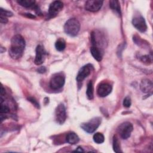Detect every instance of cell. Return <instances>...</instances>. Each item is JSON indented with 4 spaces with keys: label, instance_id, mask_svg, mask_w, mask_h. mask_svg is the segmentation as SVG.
I'll use <instances>...</instances> for the list:
<instances>
[{
    "label": "cell",
    "instance_id": "cell-29",
    "mask_svg": "<svg viewBox=\"0 0 153 153\" xmlns=\"http://www.w3.org/2000/svg\"><path fill=\"white\" fill-rule=\"evenodd\" d=\"M74 152H84V150L82 149V148H81V147H80V146H78L76 149V150H75V151H74Z\"/></svg>",
    "mask_w": 153,
    "mask_h": 153
},
{
    "label": "cell",
    "instance_id": "cell-8",
    "mask_svg": "<svg viewBox=\"0 0 153 153\" xmlns=\"http://www.w3.org/2000/svg\"><path fill=\"white\" fill-rule=\"evenodd\" d=\"M93 69V66L91 64H87L82 66L78 71L76 79L78 82H81L86 77H87Z\"/></svg>",
    "mask_w": 153,
    "mask_h": 153
},
{
    "label": "cell",
    "instance_id": "cell-19",
    "mask_svg": "<svg viewBox=\"0 0 153 153\" xmlns=\"http://www.w3.org/2000/svg\"><path fill=\"white\" fill-rule=\"evenodd\" d=\"M17 2L24 7H30L34 5L35 1L34 0H19Z\"/></svg>",
    "mask_w": 153,
    "mask_h": 153
},
{
    "label": "cell",
    "instance_id": "cell-22",
    "mask_svg": "<svg viewBox=\"0 0 153 153\" xmlns=\"http://www.w3.org/2000/svg\"><path fill=\"white\" fill-rule=\"evenodd\" d=\"M10 112V109L9 108L5 105L1 103V106H0V112L1 114H6Z\"/></svg>",
    "mask_w": 153,
    "mask_h": 153
},
{
    "label": "cell",
    "instance_id": "cell-10",
    "mask_svg": "<svg viewBox=\"0 0 153 153\" xmlns=\"http://www.w3.org/2000/svg\"><path fill=\"white\" fill-rule=\"evenodd\" d=\"M63 8V4L60 1H53L50 5L48 9V14L50 17L56 16Z\"/></svg>",
    "mask_w": 153,
    "mask_h": 153
},
{
    "label": "cell",
    "instance_id": "cell-30",
    "mask_svg": "<svg viewBox=\"0 0 153 153\" xmlns=\"http://www.w3.org/2000/svg\"><path fill=\"white\" fill-rule=\"evenodd\" d=\"M5 89L4 88V87L2 86H1V96H2L4 94H5Z\"/></svg>",
    "mask_w": 153,
    "mask_h": 153
},
{
    "label": "cell",
    "instance_id": "cell-13",
    "mask_svg": "<svg viewBox=\"0 0 153 153\" xmlns=\"http://www.w3.org/2000/svg\"><path fill=\"white\" fill-rule=\"evenodd\" d=\"M140 88L143 93L152 94L153 89L152 82L148 79H143L140 84Z\"/></svg>",
    "mask_w": 153,
    "mask_h": 153
},
{
    "label": "cell",
    "instance_id": "cell-1",
    "mask_svg": "<svg viewBox=\"0 0 153 153\" xmlns=\"http://www.w3.org/2000/svg\"><path fill=\"white\" fill-rule=\"evenodd\" d=\"M25 48V41L20 35H14L11 41V45L9 49V55L13 59L20 58Z\"/></svg>",
    "mask_w": 153,
    "mask_h": 153
},
{
    "label": "cell",
    "instance_id": "cell-23",
    "mask_svg": "<svg viewBox=\"0 0 153 153\" xmlns=\"http://www.w3.org/2000/svg\"><path fill=\"white\" fill-rule=\"evenodd\" d=\"M1 16H4V17H11L13 16V13L8 10H4L3 8H1Z\"/></svg>",
    "mask_w": 153,
    "mask_h": 153
},
{
    "label": "cell",
    "instance_id": "cell-27",
    "mask_svg": "<svg viewBox=\"0 0 153 153\" xmlns=\"http://www.w3.org/2000/svg\"><path fill=\"white\" fill-rule=\"evenodd\" d=\"M0 22L1 23H6L8 22V19L5 17L1 16H0Z\"/></svg>",
    "mask_w": 153,
    "mask_h": 153
},
{
    "label": "cell",
    "instance_id": "cell-25",
    "mask_svg": "<svg viewBox=\"0 0 153 153\" xmlns=\"http://www.w3.org/2000/svg\"><path fill=\"white\" fill-rule=\"evenodd\" d=\"M141 60L144 63H151V57H149V56H143L141 57Z\"/></svg>",
    "mask_w": 153,
    "mask_h": 153
},
{
    "label": "cell",
    "instance_id": "cell-7",
    "mask_svg": "<svg viewBox=\"0 0 153 153\" xmlns=\"http://www.w3.org/2000/svg\"><path fill=\"white\" fill-rule=\"evenodd\" d=\"M66 118V108L63 104L60 103L55 110V120L59 124H62L64 123Z\"/></svg>",
    "mask_w": 153,
    "mask_h": 153
},
{
    "label": "cell",
    "instance_id": "cell-18",
    "mask_svg": "<svg viewBox=\"0 0 153 153\" xmlns=\"http://www.w3.org/2000/svg\"><path fill=\"white\" fill-rule=\"evenodd\" d=\"M55 47L59 51H62L65 50L66 47L65 41L63 39H59L55 43Z\"/></svg>",
    "mask_w": 153,
    "mask_h": 153
},
{
    "label": "cell",
    "instance_id": "cell-21",
    "mask_svg": "<svg viewBox=\"0 0 153 153\" xmlns=\"http://www.w3.org/2000/svg\"><path fill=\"white\" fill-rule=\"evenodd\" d=\"M93 140L94 142H96V143H102L104 142L105 140V137L101 133H96L93 137Z\"/></svg>",
    "mask_w": 153,
    "mask_h": 153
},
{
    "label": "cell",
    "instance_id": "cell-15",
    "mask_svg": "<svg viewBox=\"0 0 153 153\" xmlns=\"http://www.w3.org/2000/svg\"><path fill=\"white\" fill-rule=\"evenodd\" d=\"M79 139L78 135L74 132H70L68 133L66 137V142L71 145H75L77 143L79 142Z\"/></svg>",
    "mask_w": 153,
    "mask_h": 153
},
{
    "label": "cell",
    "instance_id": "cell-24",
    "mask_svg": "<svg viewBox=\"0 0 153 153\" xmlns=\"http://www.w3.org/2000/svg\"><path fill=\"white\" fill-rule=\"evenodd\" d=\"M131 99L130 97H126L123 100V105L126 108H129L131 106Z\"/></svg>",
    "mask_w": 153,
    "mask_h": 153
},
{
    "label": "cell",
    "instance_id": "cell-2",
    "mask_svg": "<svg viewBox=\"0 0 153 153\" xmlns=\"http://www.w3.org/2000/svg\"><path fill=\"white\" fill-rule=\"evenodd\" d=\"M80 29V24L79 21L75 18L69 19L64 25V30L65 33L69 36H76Z\"/></svg>",
    "mask_w": 153,
    "mask_h": 153
},
{
    "label": "cell",
    "instance_id": "cell-11",
    "mask_svg": "<svg viewBox=\"0 0 153 153\" xmlns=\"http://www.w3.org/2000/svg\"><path fill=\"white\" fill-rule=\"evenodd\" d=\"M45 54L46 51H45L43 46L41 45H38L36 48V56L34 60L35 64L36 65L42 64L44 61Z\"/></svg>",
    "mask_w": 153,
    "mask_h": 153
},
{
    "label": "cell",
    "instance_id": "cell-3",
    "mask_svg": "<svg viewBox=\"0 0 153 153\" xmlns=\"http://www.w3.org/2000/svg\"><path fill=\"white\" fill-rule=\"evenodd\" d=\"M102 121L100 117H94L86 123H84L81 125V127L88 133H93L100 126Z\"/></svg>",
    "mask_w": 153,
    "mask_h": 153
},
{
    "label": "cell",
    "instance_id": "cell-26",
    "mask_svg": "<svg viewBox=\"0 0 153 153\" xmlns=\"http://www.w3.org/2000/svg\"><path fill=\"white\" fill-rule=\"evenodd\" d=\"M28 100H29L30 102H31L36 107H37V108H39V103L37 102V101H36L34 98H33V97H29V98H28Z\"/></svg>",
    "mask_w": 153,
    "mask_h": 153
},
{
    "label": "cell",
    "instance_id": "cell-14",
    "mask_svg": "<svg viewBox=\"0 0 153 153\" xmlns=\"http://www.w3.org/2000/svg\"><path fill=\"white\" fill-rule=\"evenodd\" d=\"M90 52L93 57L97 61L100 62L102 59V53L100 49L96 46H91L90 48Z\"/></svg>",
    "mask_w": 153,
    "mask_h": 153
},
{
    "label": "cell",
    "instance_id": "cell-4",
    "mask_svg": "<svg viewBox=\"0 0 153 153\" xmlns=\"http://www.w3.org/2000/svg\"><path fill=\"white\" fill-rule=\"evenodd\" d=\"M65 81V75L62 73L53 75L50 81V86L53 90H59L62 88Z\"/></svg>",
    "mask_w": 153,
    "mask_h": 153
},
{
    "label": "cell",
    "instance_id": "cell-6",
    "mask_svg": "<svg viewBox=\"0 0 153 153\" xmlns=\"http://www.w3.org/2000/svg\"><path fill=\"white\" fill-rule=\"evenodd\" d=\"M132 24L135 28L141 32H144L147 29V25L145 19L140 14H136L133 17Z\"/></svg>",
    "mask_w": 153,
    "mask_h": 153
},
{
    "label": "cell",
    "instance_id": "cell-12",
    "mask_svg": "<svg viewBox=\"0 0 153 153\" xmlns=\"http://www.w3.org/2000/svg\"><path fill=\"white\" fill-rule=\"evenodd\" d=\"M112 91V86L106 82H103L99 85L97 93L100 97H105L109 94Z\"/></svg>",
    "mask_w": 153,
    "mask_h": 153
},
{
    "label": "cell",
    "instance_id": "cell-20",
    "mask_svg": "<svg viewBox=\"0 0 153 153\" xmlns=\"http://www.w3.org/2000/svg\"><path fill=\"white\" fill-rule=\"evenodd\" d=\"M112 146H113V149H114V152H121L120 142L116 136H114L113 137Z\"/></svg>",
    "mask_w": 153,
    "mask_h": 153
},
{
    "label": "cell",
    "instance_id": "cell-5",
    "mask_svg": "<svg viewBox=\"0 0 153 153\" xmlns=\"http://www.w3.org/2000/svg\"><path fill=\"white\" fill-rule=\"evenodd\" d=\"M133 131V125L129 122H125L122 123L118 128V132L120 134L121 137L123 139H127L128 138L131 133Z\"/></svg>",
    "mask_w": 153,
    "mask_h": 153
},
{
    "label": "cell",
    "instance_id": "cell-9",
    "mask_svg": "<svg viewBox=\"0 0 153 153\" xmlns=\"http://www.w3.org/2000/svg\"><path fill=\"white\" fill-rule=\"evenodd\" d=\"M103 4V1L100 0H90L86 1L85 4V8L86 10L91 12H96L99 11Z\"/></svg>",
    "mask_w": 153,
    "mask_h": 153
},
{
    "label": "cell",
    "instance_id": "cell-17",
    "mask_svg": "<svg viewBox=\"0 0 153 153\" xmlns=\"http://www.w3.org/2000/svg\"><path fill=\"white\" fill-rule=\"evenodd\" d=\"M93 82L91 81H90L88 84H87V91H86V94L88 99L91 100L93 99L94 94H93Z\"/></svg>",
    "mask_w": 153,
    "mask_h": 153
},
{
    "label": "cell",
    "instance_id": "cell-28",
    "mask_svg": "<svg viewBox=\"0 0 153 153\" xmlns=\"http://www.w3.org/2000/svg\"><path fill=\"white\" fill-rule=\"evenodd\" d=\"M37 71H38V72L39 73H44V72L46 71V69H45V67L41 66V67L39 68Z\"/></svg>",
    "mask_w": 153,
    "mask_h": 153
},
{
    "label": "cell",
    "instance_id": "cell-31",
    "mask_svg": "<svg viewBox=\"0 0 153 153\" xmlns=\"http://www.w3.org/2000/svg\"><path fill=\"white\" fill-rule=\"evenodd\" d=\"M25 15H27V17H31V18H35V16L34 15H32L31 14H25Z\"/></svg>",
    "mask_w": 153,
    "mask_h": 153
},
{
    "label": "cell",
    "instance_id": "cell-16",
    "mask_svg": "<svg viewBox=\"0 0 153 153\" xmlns=\"http://www.w3.org/2000/svg\"><path fill=\"white\" fill-rule=\"evenodd\" d=\"M109 7L112 10L115 11L116 13H118L119 14H121L120 5L118 1H116V0L110 1H109Z\"/></svg>",
    "mask_w": 153,
    "mask_h": 153
}]
</instances>
